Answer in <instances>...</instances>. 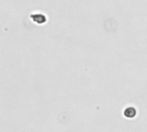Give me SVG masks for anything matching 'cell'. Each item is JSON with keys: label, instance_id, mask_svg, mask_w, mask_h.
<instances>
[{"label": "cell", "instance_id": "obj_1", "mask_svg": "<svg viewBox=\"0 0 147 132\" xmlns=\"http://www.w3.org/2000/svg\"><path fill=\"white\" fill-rule=\"evenodd\" d=\"M30 19L32 20V21H34V23L36 24H44L47 22V17L46 15L42 14V13H40V12H34V13H32L30 15Z\"/></svg>", "mask_w": 147, "mask_h": 132}, {"label": "cell", "instance_id": "obj_2", "mask_svg": "<svg viewBox=\"0 0 147 132\" xmlns=\"http://www.w3.org/2000/svg\"><path fill=\"white\" fill-rule=\"evenodd\" d=\"M124 115L128 119H133L136 116V110L134 107H128L125 110Z\"/></svg>", "mask_w": 147, "mask_h": 132}]
</instances>
